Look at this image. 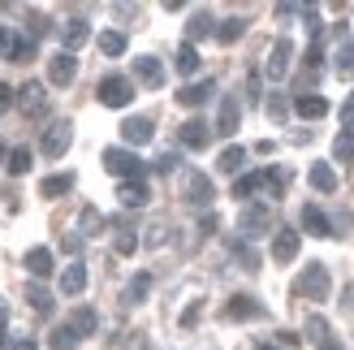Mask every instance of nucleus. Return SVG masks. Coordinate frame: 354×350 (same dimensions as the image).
<instances>
[{
	"label": "nucleus",
	"instance_id": "obj_58",
	"mask_svg": "<svg viewBox=\"0 0 354 350\" xmlns=\"http://www.w3.org/2000/svg\"><path fill=\"white\" fill-rule=\"evenodd\" d=\"M0 350H5V338H0Z\"/></svg>",
	"mask_w": 354,
	"mask_h": 350
},
{
	"label": "nucleus",
	"instance_id": "obj_21",
	"mask_svg": "<svg viewBox=\"0 0 354 350\" xmlns=\"http://www.w3.org/2000/svg\"><path fill=\"white\" fill-rule=\"evenodd\" d=\"M303 230H307L311 238H328V234H333V221H328L315 203H307V208H303Z\"/></svg>",
	"mask_w": 354,
	"mask_h": 350
},
{
	"label": "nucleus",
	"instance_id": "obj_55",
	"mask_svg": "<svg viewBox=\"0 0 354 350\" xmlns=\"http://www.w3.org/2000/svg\"><path fill=\"white\" fill-rule=\"evenodd\" d=\"M13 350H35V342H30V338H17V342H13Z\"/></svg>",
	"mask_w": 354,
	"mask_h": 350
},
{
	"label": "nucleus",
	"instance_id": "obj_4",
	"mask_svg": "<svg viewBox=\"0 0 354 350\" xmlns=\"http://www.w3.org/2000/svg\"><path fill=\"white\" fill-rule=\"evenodd\" d=\"M69 143H74V126H69V121H52V126L44 130V138H39V151L48 156V160H61V156L69 151Z\"/></svg>",
	"mask_w": 354,
	"mask_h": 350
},
{
	"label": "nucleus",
	"instance_id": "obj_45",
	"mask_svg": "<svg viewBox=\"0 0 354 350\" xmlns=\"http://www.w3.org/2000/svg\"><path fill=\"white\" fill-rule=\"evenodd\" d=\"M342 130H354V91H350V100L342 104Z\"/></svg>",
	"mask_w": 354,
	"mask_h": 350
},
{
	"label": "nucleus",
	"instance_id": "obj_7",
	"mask_svg": "<svg viewBox=\"0 0 354 350\" xmlns=\"http://www.w3.org/2000/svg\"><path fill=\"white\" fill-rule=\"evenodd\" d=\"M0 57H5V61H30L35 57V39H26V35H17L9 26H0Z\"/></svg>",
	"mask_w": 354,
	"mask_h": 350
},
{
	"label": "nucleus",
	"instance_id": "obj_16",
	"mask_svg": "<svg viewBox=\"0 0 354 350\" xmlns=\"http://www.w3.org/2000/svg\"><path fill=\"white\" fill-rule=\"evenodd\" d=\"M212 143V130H207V121L203 117H190L186 126H182V147H190V151H203Z\"/></svg>",
	"mask_w": 354,
	"mask_h": 350
},
{
	"label": "nucleus",
	"instance_id": "obj_25",
	"mask_svg": "<svg viewBox=\"0 0 354 350\" xmlns=\"http://www.w3.org/2000/svg\"><path fill=\"white\" fill-rule=\"evenodd\" d=\"M177 74H199V65H203V57H199V48H194V44H182V48H177Z\"/></svg>",
	"mask_w": 354,
	"mask_h": 350
},
{
	"label": "nucleus",
	"instance_id": "obj_33",
	"mask_svg": "<svg viewBox=\"0 0 354 350\" xmlns=\"http://www.w3.org/2000/svg\"><path fill=\"white\" fill-rule=\"evenodd\" d=\"M95 44H100L104 57H121V52H126V35H121V30H104Z\"/></svg>",
	"mask_w": 354,
	"mask_h": 350
},
{
	"label": "nucleus",
	"instance_id": "obj_37",
	"mask_svg": "<svg viewBox=\"0 0 354 350\" xmlns=\"http://www.w3.org/2000/svg\"><path fill=\"white\" fill-rule=\"evenodd\" d=\"M333 156L346 165V160H354V130H342L337 138H333Z\"/></svg>",
	"mask_w": 354,
	"mask_h": 350
},
{
	"label": "nucleus",
	"instance_id": "obj_32",
	"mask_svg": "<svg viewBox=\"0 0 354 350\" xmlns=\"http://www.w3.org/2000/svg\"><path fill=\"white\" fill-rule=\"evenodd\" d=\"M337 78H354V39H350V35L337 48Z\"/></svg>",
	"mask_w": 354,
	"mask_h": 350
},
{
	"label": "nucleus",
	"instance_id": "obj_44",
	"mask_svg": "<svg viewBox=\"0 0 354 350\" xmlns=\"http://www.w3.org/2000/svg\"><path fill=\"white\" fill-rule=\"evenodd\" d=\"M307 333H311L315 342H324V338H328V324H324L320 316H311V320H307Z\"/></svg>",
	"mask_w": 354,
	"mask_h": 350
},
{
	"label": "nucleus",
	"instance_id": "obj_18",
	"mask_svg": "<svg viewBox=\"0 0 354 350\" xmlns=\"http://www.w3.org/2000/svg\"><path fill=\"white\" fill-rule=\"evenodd\" d=\"M134 78L143 82V86H151V91H156V86L165 82V65L156 61V57H134Z\"/></svg>",
	"mask_w": 354,
	"mask_h": 350
},
{
	"label": "nucleus",
	"instance_id": "obj_26",
	"mask_svg": "<svg viewBox=\"0 0 354 350\" xmlns=\"http://www.w3.org/2000/svg\"><path fill=\"white\" fill-rule=\"evenodd\" d=\"M311 186L320 190V195H333V190H337V173H333V165H311Z\"/></svg>",
	"mask_w": 354,
	"mask_h": 350
},
{
	"label": "nucleus",
	"instance_id": "obj_1",
	"mask_svg": "<svg viewBox=\"0 0 354 350\" xmlns=\"http://www.w3.org/2000/svg\"><path fill=\"white\" fill-rule=\"evenodd\" d=\"M95 95H100L104 109H130V104H134V82L126 74H109V78L100 82Z\"/></svg>",
	"mask_w": 354,
	"mask_h": 350
},
{
	"label": "nucleus",
	"instance_id": "obj_8",
	"mask_svg": "<svg viewBox=\"0 0 354 350\" xmlns=\"http://www.w3.org/2000/svg\"><path fill=\"white\" fill-rule=\"evenodd\" d=\"M13 104H17L22 113L39 117V113H44V104H48V91H44V82H22V86H17V95H13Z\"/></svg>",
	"mask_w": 354,
	"mask_h": 350
},
{
	"label": "nucleus",
	"instance_id": "obj_10",
	"mask_svg": "<svg viewBox=\"0 0 354 350\" xmlns=\"http://www.w3.org/2000/svg\"><path fill=\"white\" fill-rule=\"evenodd\" d=\"M91 39V26H86V17H65L61 22V52H74Z\"/></svg>",
	"mask_w": 354,
	"mask_h": 350
},
{
	"label": "nucleus",
	"instance_id": "obj_57",
	"mask_svg": "<svg viewBox=\"0 0 354 350\" xmlns=\"http://www.w3.org/2000/svg\"><path fill=\"white\" fill-rule=\"evenodd\" d=\"M255 350H281V346H272V342H255Z\"/></svg>",
	"mask_w": 354,
	"mask_h": 350
},
{
	"label": "nucleus",
	"instance_id": "obj_5",
	"mask_svg": "<svg viewBox=\"0 0 354 350\" xmlns=\"http://www.w3.org/2000/svg\"><path fill=\"white\" fill-rule=\"evenodd\" d=\"M238 230H242V238H259V234H268V230H272V208H263V203H246L242 212H238Z\"/></svg>",
	"mask_w": 354,
	"mask_h": 350
},
{
	"label": "nucleus",
	"instance_id": "obj_13",
	"mask_svg": "<svg viewBox=\"0 0 354 350\" xmlns=\"http://www.w3.org/2000/svg\"><path fill=\"white\" fill-rule=\"evenodd\" d=\"M290 57H294V44L290 39H277L272 52H268V78L272 82H281V78L290 74Z\"/></svg>",
	"mask_w": 354,
	"mask_h": 350
},
{
	"label": "nucleus",
	"instance_id": "obj_39",
	"mask_svg": "<svg viewBox=\"0 0 354 350\" xmlns=\"http://www.w3.org/2000/svg\"><path fill=\"white\" fill-rule=\"evenodd\" d=\"M134 247H138V234H134V230H121L117 242H113V251H117V255H134Z\"/></svg>",
	"mask_w": 354,
	"mask_h": 350
},
{
	"label": "nucleus",
	"instance_id": "obj_54",
	"mask_svg": "<svg viewBox=\"0 0 354 350\" xmlns=\"http://www.w3.org/2000/svg\"><path fill=\"white\" fill-rule=\"evenodd\" d=\"M5 324H9V307L0 303V338H5Z\"/></svg>",
	"mask_w": 354,
	"mask_h": 350
},
{
	"label": "nucleus",
	"instance_id": "obj_36",
	"mask_svg": "<svg viewBox=\"0 0 354 350\" xmlns=\"http://www.w3.org/2000/svg\"><path fill=\"white\" fill-rule=\"evenodd\" d=\"M78 225H82L78 234H86V238H91V234H100V230H104V212H100V208H82Z\"/></svg>",
	"mask_w": 354,
	"mask_h": 350
},
{
	"label": "nucleus",
	"instance_id": "obj_38",
	"mask_svg": "<svg viewBox=\"0 0 354 350\" xmlns=\"http://www.w3.org/2000/svg\"><path fill=\"white\" fill-rule=\"evenodd\" d=\"M9 173H13V178H26V173H30V151L26 147H13L9 151Z\"/></svg>",
	"mask_w": 354,
	"mask_h": 350
},
{
	"label": "nucleus",
	"instance_id": "obj_43",
	"mask_svg": "<svg viewBox=\"0 0 354 350\" xmlns=\"http://www.w3.org/2000/svg\"><path fill=\"white\" fill-rule=\"evenodd\" d=\"M147 247H165V242H169V225H147Z\"/></svg>",
	"mask_w": 354,
	"mask_h": 350
},
{
	"label": "nucleus",
	"instance_id": "obj_2",
	"mask_svg": "<svg viewBox=\"0 0 354 350\" xmlns=\"http://www.w3.org/2000/svg\"><path fill=\"white\" fill-rule=\"evenodd\" d=\"M328 290H333L328 268H324V264H307V273L298 277V294H303V299H311V303H324Z\"/></svg>",
	"mask_w": 354,
	"mask_h": 350
},
{
	"label": "nucleus",
	"instance_id": "obj_41",
	"mask_svg": "<svg viewBox=\"0 0 354 350\" xmlns=\"http://www.w3.org/2000/svg\"><path fill=\"white\" fill-rule=\"evenodd\" d=\"M234 255L242 259V268H246V273H255V268H259V255L246 247V242H234Z\"/></svg>",
	"mask_w": 354,
	"mask_h": 350
},
{
	"label": "nucleus",
	"instance_id": "obj_53",
	"mask_svg": "<svg viewBox=\"0 0 354 350\" xmlns=\"http://www.w3.org/2000/svg\"><path fill=\"white\" fill-rule=\"evenodd\" d=\"M298 342H303V338H298L294 329H286V333H281V346H298Z\"/></svg>",
	"mask_w": 354,
	"mask_h": 350
},
{
	"label": "nucleus",
	"instance_id": "obj_47",
	"mask_svg": "<svg viewBox=\"0 0 354 350\" xmlns=\"http://www.w3.org/2000/svg\"><path fill=\"white\" fill-rule=\"evenodd\" d=\"M151 169H156V173H173V169H177V156H173V151H165V156H160V160H156Z\"/></svg>",
	"mask_w": 354,
	"mask_h": 350
},
{
	"label": "nucleus",
	"instance_id": "obj_23",
	"mask_svg": "<svg viewBox=\"0 0 354 350\" xmlns=\"http://www.w3.org/2000/svg\"><path fill=\"white\" fill-rule=\"evenodd\" d=\"M22 264H26L30 277H48V273H52V251H48V247H30V251L22 255Z\"/></svg>",
	"mask_w": 354,
	"mask_h": 350
},
{
	"label": "nucleus",
	"instance_id": "obj_6",
	"mask_svg": "<svg viewBox=\"0 0 354 350\" xmlns=\"http://www.w3.org/2000/svg\"><path fill=\"white\" fill-rule=\"evenodd\" d=\"M182 199L194 203V208H207L212 203V178H207V173H199V169H186L182 173Z\"/></svg>",
	"mask_w": 354,
	"mask_h": 350
},
{
	"label": "nucleus",
	"instance_id": "obj_22",
	"mask_svg": "<svg viewBox=\"0 0 354 350\" xmlns=\"http://www.w3.org/2000/svg\"><path fill=\"white\" fill-rule=\"evenodd\" d=\"M69 190H74V173H52V178L39 182L44 199H61V195H69Z\"/></svg>",
	"mask_w": 354,
	"mask_h": 350
},
{
	"label": "nucleus",
	"instance_id": "obj_14",
	"mask_svg": "<svg viewBox=\"0 0 354 350\" xmlns=\"http://www.w3.org/2000/svg\"><path fill=\"white\" fill-rule=\"evenodd\" d=\"M225 316L229 320H255V316H263V303L251 299V294H234V299L225 303Z\"/></svg>",
	"mask_w": 354,
	"mask_h": 350
},
{
	"label": "nucleus",
	"instance_id": "obj_34",
	"mask_svg": "<svg viewBox=\"0 0 354 350\" xmlns=\"http://www.w3.org/2000/svg\"><path fill=\"white\" fill-rule=\"evenodd\" d=\"M242 165H246V147H225V151H221V160H216L221 173H238Z\"/></svg>",
	"mask_w": 354,
	"mask_h": 350
},
{
	"label": "nucleus",
	"instance_id": "obj_49",
	"mask_svg": "<svg viewBox=\"0 0 354 350\" xmlns=\"http://www.w3.org/2000/svg\"><path fill=\"white\" fill-rule=\"evenodd\" d=\"M48 30V17H39V13H30V35H44Z\"/></svg>",
	"mask_w": 354,
	"mask_h": 350
},
{
	"label": "nucleus",
	"instance_id": "obj_56",
	"mask_svg": "<svg viewBox=\"0 0 354 350\" xmlns=\"http://www.w3.org/2000/svg\"><path fill=\"white\" fill-rule=\"evenodd\" d=\"M320 350H342V342H337V338H324V342H320Z\"/></svg>",
	"mask_w": 354,
	"mask_h": 350
},
{
	"label": "nucleus",
	"instance_id": "obj_19",
	"mask_svg": "<svg viewBox=\"0 0 354 350\" xmlns=\"http://www.w3.org/2000/svg\"><path fill=\"white\" fill-rule=\"evenodd\" d=\"M294 113L303 117V121H320V117L328 113V100H324V95H315V91H311V95L303 91V95L294 100Z\"/></svg>",
	"mask_w": 354,
	"mask_h": 350
},
{
	"label": "nucleus",
	"instance_id": "obj_9",
	"mask_svg": "<svg viewBox=\"0 0 354 350\" xmlns=\"http://www.w3.org/2000/svg\"><path fill=\"white\" fill-rule=\"evenodd\" d=\"M74 74H78V57H74V52H57V57L48 61V82L52 86H69Z\"/></svg>",
	"mask_w": 354,
	"mask_h": 350
},
{
	"label": "nucleus",
	"instance_id": "obj_48",
	"mask_svg": "<svg viewBox=\"0 0 354 350\" xmlns=\"http://www.w3.org/2000/svg\"><path fill=\"white\" fill-rule=\"evenodd\" d=\"M9 109H13V86L0 82V113H9Z\"/></svg>",
	"mask_w": 354,
	"mask_h": 350
},
{
	"label": "nucleus",
	"instance_id": "obj_31",
	"mask_svg": "<svg viewBox=\"0 0 354 350\" xmlns=\"http://www.w3.org/2000/svg\"><path fill=\"white\" fill-rule=\"evenodd\" d=\"M78 333H74V329H69V324H61V329H52V338H48V346L52 350H78Z\"/></svg>",
	"mask_w": 354,
	"mask_h": 350
},
{
	"label": "nucleus",
	"instance_id": "obj_30",
	"mask_svg": "<svg viewBox=\"0 0 354 350\" xmlns=\"http://www.w3.org/2000/svg\"><path fill=\"white\" fill-rule=\"evenodd\" d=\"M69 329H74L78 338H82V333H95V329H100V316H95L91 307H78V311H74V320H69Z\"/></svg>",
	"mask_w": 354,
	"mask_h": 350
},
{
	"label": "nucleus",
	"instance_id": "obj_3",
	"mask_svg": "<svg viewBox=\"0 0 354 350\" xmlns=\"http://www.w3.org/2000/svg\"><path fill=\"white\" fill-rule=\"evenodd\" d=\"M104 169L113 173V178H143V160H138V156L130 151V147H109L104 151Z\"/></svg>",
	"mask_w": 354,
	"mask_h": 350
},
{
	"label": "nucleus",
	"instance_id": "obj_28",
	"mask_svg": "<svg viewBox=\"0 0 354 350\" xmlns=\"http://www.w3.org/2000/svg\"><path fill=\"white\" fill-rule=\"evenodd\" d=\"M242 35H246V17H225V22L216 26V39L221 44H238Z\"/></svg>",
	"mask_w": 354,
	"mask_h": 350
},
{
	"label": "nucleus",
	"instance_id": "obj_42",
	"mask_svg": "<svg viewBox=\"0 0 354 350\" xmlns=\"http://www.w3.org/2000/svg\"><path fill=\"white\" fill-rule=\"evenodd\" d=\"M286 113H290L286 95H281V91H272V100H268V117H272V121H286Z\"/></svg>",
	"mask_w": 354,
	"mask_h": 350
},
{
	"label": "nucleus",
	"instance_id": "obj_35",
	"mask_svg": "<svg viewBox=\"0 0 354 350\" xmlns=\"http://www.w3.org/2000/svg\"><path fill=\"white\" fill-rule=\"evenodd\" d=\"M147 294H151V273H138L134 282L126 286V303H143Z\"/></svg>",
	"mask_w": 354,
	"mask_h": 350
},
{
	"label": "nucleus",
	"instance_id": "obj_46",
	"mask_svg": "<svg viewBox=\"0 0 354 350\" xmlns=\"http://www.w3.org/2000/svg\"><path fill=\"white\" fill-rule=\"evenodd\" d=\"M199 311H203V303L186 307V311H182V329H194V324H199Z\"/></svg>",
	"mask_w": 354,
	"mask_h": 350
},
{
	"label": "nucleus",
	"instance_id": "obj_12",
	"mask_svg": "<svg viewBox=\"0 0 354 350\" xmlns=\"http://www.w3.org/2000/svg\"><path fill=\"white\" fill-rule=\"evenodd\" d=\"M298 247H303V234H298V230H277V238H272V259H277V264H290V259L298 255Z\"/></svg>",
	"mask_w": 354,
	"mask_h": 350
},
{
	"label": "nucleus",
	"instance_id": "obj_20",
	"mask_svg": "<svg viewBox=\"0 0 354 350\" xmlns=\"http://www.w3.org/2000/svg\"><path fill=\"white\" fill-rule=\"evenodd\" d=\"M238 121H242V104H238V95H225V100H221L216 130H221V134H234V130H238Z\"/></svg>",
	"mask_w": 354,
	"mask_h": 350
},
{
	"label": "nucleus",
	"instance_id": "obj_29",
	"mask_svg": "<svg viewBox=\"0 0 354 350\" xmlns=\"http://www.w3.org/2000/svg\"><path fill=\"white\" fill-rule=\"evenodd\" d=\"M255 190H263V173H242V178L234 182V199H251L255 195Z\"/></svg>",
	"mask_w": 354,
	"mask_h": 350
},
{
	"label": "nucleus",
	"instance_id": "obj_27",
	"mask_svg": "<svg viewBox=\"0 0 354 350\" xmlns=\"http://www.w3.org/2000/svg\"><path fill=\"white\" fill-rule=\"evenodd\" d=\"M86 290V264H69L61 273V294H82Z\"/></svg>",
	"mask_w": 354,
	"mask_h": 350
},
{
	"label": "nucleus",
	"instance_id": "obj_52",
	"mask_svg": "<svg viewBox=\"0 0 354 350\" xmlns=\"http://www.w3.org/2000/svg\"><path fill=\"white\" fill-rule=\"evenodd\" d=\"M246 91H251V100H259V74L246 78Z\"/></svg>",
	"mask_w": 354,
	"mask_h": 350
},
{
	"label": "nucleus",
	"instance_id": "obj_11",
	"mask_svg": "<svg viewBox=\"0 0 354 350\" xmlns=\"http://www.w3.org/2000/svg\"><path fill=\"white\" fill-rule=\"evenodd\" d=\"M121 138H126L130 147H143V143L156 138V126H151L147 117H126V121H121Z\"/></svg>",
	"mask_w": 354,
	"mask_h": 350
},
{
	"label": "nucleus",
	"instance_id": "obj_15",
	"mask_svg": "<svg viewBox=\"0 0 354 350\" xmlns=\"http://www.w3.org/2000/svg\"><path fill=\"white\" fill-rule=\"evenodd\" d=\"M117 199H121V208H143L151 199V190H147L143 178H126V182L117 186Z\"/></svg>",
	"mask_w": 354,
	"mask_h": 350
},
{
	"label": "nucleus",
	"instance_id": "obj_24",
	"mask_svg": "<svg viewBox=\"0 0 354 350\" xmlns=\"http://www.w3.org/2000/svg\"><path fill=\"white\" fill-rule=\"evenodd\" d=\"M203 35H216V26H212V13L199 9V13H190V22H186V44L194 39H203Z\"/></svg>",
	"mask_w": 354,
	"mask_h": 350
},
{
	"label": "nucleus",
	"instance_id": "obj_17",
	"mask_svg": "<svg viewBox=\"0 0 354 350\" xmlns=\"http://www.w3.org/2000/svg\"><path fill=\"white\" fill-rule=\"evenodd\" d=\"M212 91H216V82L203 78V82H186L182 91H177V104H186V109H199V104L212 100Z\"/></svg>",
	"mask_w": 354,
	"mask_h": 350
},
{
	"label": "nucleus",
	"instance_id": "obj_40",
	"mask_svg": "<svg viewBox=\"0 0 354 350\" xmlns=\"http://www.w3.org/2000/svg\"><path fill=\"white\" fill-rule=\"evenodd\" d=\"M26 299H30L35 311H52V294H48L44 286H30V290H26Z\"/></svg>",
	"mask_w": 354,
	"mask_h": 350
},
{
	"label": "nucleus",
	"instance_id": "obj_51",
	"mask_svg": "<svg viewBox=\"0 0 354 350\" xmlns=\"http://www.w3.org/2000/svg\"><path fill=\"white\" fill-rule=\"evenodd\" d=\"M61 247H65V251H78V247H82V234H65Z\"/></svg>",
	"mask_w": 354,
	"mask_h": 350
},
{
	"label": "nucleus",
	"instance_id": "obj_50",
	"mask_svg": "<svg viewBox=\"0 0 354 350\" xmlns=\"http://www.w3.org/2000/svg\"><path fill=\"white\" fill-rule=\"evenodd\" d=\"M320 61H324V48H320V44H311V52H307V65L315 69V65H320Z\"/></svg>",
	"mask_w": 354,
	"mask_h": 350
}]
</instances>
